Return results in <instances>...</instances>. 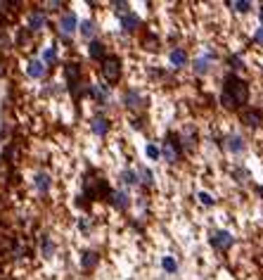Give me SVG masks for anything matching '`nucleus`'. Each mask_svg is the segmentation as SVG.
<instances>
[{"instance_id":"obj_1","label":"nucleus","mask_w":263,"mask_h":280,"mask_svg":"<svg viewBox=\"0 0 263 280\" xmlns=\"http://www.w3.org/2000/svg\"><path fill=\"white\" fill-rule=\"evenodd\" d=\"M249 100V83L239 79L237 74H228L223 81V93H221V102L228 109H239Z\"/></svg>"},{"instance_id":"obj_2","label":"nucleus","mask_w":263,"mask_h":280,"mask_svg":"<svg viewBox=\"0 0 263 280\" xmlns=\"http://www.w3.org/2000/svg\"><path fill=\"white\" fill-rule=\"evenodd\" d=\"M109 186H107V181L102 176H88L86 178V197H90V200H100V197H109Z\"/></svg>"},{"instance_id":"obj_3","label":"nucleus","mask_w":263,"mask_h":280,"mask_svg":"<svg viewBox=\"0 0 263 280\" xmlns=\"http://www.w3.org/2000/svg\"><path fill=\"white\" fill-rule=\"evenodd\" d=\"M161 155H164V159L175 164V161L180 159V155H183V145H180V135H166V140H164V147L159 150Z\"/></svg>"},{"instance_id":"obj_4","label":"nucleus","mask_w":263,"mask_h":280,"mask_svg":"<svg viewBox=\"0 0 263 280\" xmlns=\"http://www.w3.org/2000/svg\"><path fill=\"white\" fill-rule=\"evenodd\" d=\"M66 74V86H69V93L74 97H81V64L79 62H69L64 67Z\"/></svg>"},{"instance_id":"obj_5","label":"nucleus","mask_w":263,"mask_h":280,"mask_svg":"<svg viewBox=\"0 0 263 280\" xmlns=\"http://www.w3.org/2000/svg\"><path fill=\"white\" fill-rule=\"evenodd\" d=\"M102 76H105L109 83L118 81V76H121V60H118V57L109 55V57L102 60Z\"/></svg>"},{"instance_id":"obj_6","label":"nucleus","mask_w":263,"mask_h":280,"mask_svg":"<svg viewBox=\"0 0 263 280\" xmlns=\"http://www.w3.org/2000/svg\"><path fill=\"white\" fill-rule=\"evenodd\" d=\"M76 29H79V19H76V14L71 12V10L59 17V31H62V36H71Z\"/></svg>"},{"instance_id":"obj_7","label":"nucleus","mask_w":263,"mask_h":280,"mask_svg":"<svg viewBox=\"0 0 263 280\" xmlns=\"http://www.w3.org/2000/svg\"><path fill=\"white\" fill-rule=\"evenodd\" d=\"M233 242H235V238L230 233H225V230H218V233L211 235V245L216 249H228V247H233Z\"/></svg>"},{"instance_id":"obj_8","label":"nucleus","mask_w":263,"mask_h":280,"mask_svg":"<svg viewBox=\"0 0 263 280\" xmlns=\"http://www.w3.org/2000/svg\"><path fill=\"white\" fill-rule=\"evenodd\" d=\"M107 200L112 202V207H114V209H121V212H126V209H128V204H131L128 192H123V190H118V192H109V197H107Z\"/></svg>"},{"instance_id":"obj_9","label":"nucleus","mask_w":263,"mask_h":280,"mask_svg":"<svg viewBox=\"0 0 263 280\" xmlns=\"http://www.w3.org/2000/svg\"><path fill=\"white\" fill-rule=\"evenodd\" d=\"M45 24H48V17H45L43 10H36V12L29 14V29H31V31H40Z\"/></svg>"},{"instance_id":"obj_10","label":"nucleus","mask_w":263,"mask_h":280,"mask_svg":"<svg viewBox=\"0 0 263 280\" xmlns=\"http://www.w3.org/2000/svg\"><path fill=\"white\" fill-rule=\"evenodd\" d=\"M88 95H92L97 102H107L109 100V88H107L105 83H95V86L88 88Z\"/></svg>"},{"instance_id":"obj_11","label":"nucleus","mask_w":263,"mask_h":280,"mask_svg":"<svg viewBox=\"0 0 263 280\" xmlns=\"http://www.w3.org/2000/svg\"><path fill=\"white\" fill-rule=\"evenodd\" d=\"M242 121L249 126V128H256V126H261L263 121V114L259 112V109H247L244 114H242Z\"/></svg>"},{"instance_id":"obj_12","label":"nucleus","mask_w":263,"mask_h":280,"mask_svg":"<svg viewBox=\"0 0 263 280\" xmlns=\"http://www.w3.org/2000/svg\"><path fill=\"white\" fill-rule=\"evenodd\" d=\"M123 105L128 107V109H138V107H143V95L138 93V91H126L123 95Z\"/></svg>"},{"instance_id":"obj_13","label":"nucleus","mask_w":263,"mask_h":280,"mask_svg":"<svg viewBox=\"0 0 263 280\" xmlns=\"http://www.w3.org/2000/svg\"><path fill=\"white\" fill-rule=\"evenodd\" d=\"M90 128L95 135H107L109 133V119L107 117H95L90 121Z\"/></svg>"},{"instance_id":"obj_14","label":"nucleus","mask_w":263,"mask_h":280,"mask_svg":"<svg viewBox=\"0 0 263 280\" xmlns=\"http://www.w3.org/2000/svg\"><path fill=\"white\" fill-rule=\"evenodd\" d=\"M27 74L31 79H43V76H45V64H43L40 60H31L27 64Z\"/></svg>"},{"instance_id":"obj_15","label":"nucleus","mask_w":263,"mask_h":280,"mask_svg":"<svg viewBox=\"0 0 263 280\" xmlns=\"http://www.w3.org/2000/svg\"><path fill=\"white\" fill-rule=\"evenodd\" d=\"M107 48L102 40H90V45H88V55H90L92 60H105L107 57Z\"/></svg>"},{"instance_id":"obj_16","label":"nucleus","mask_w":263,"mask_h":280,"mask_svg":"<svg viewBox=\"0 0 263 280\" xmlns=\"http://www.w3.org/2000/svg\"><path fill=\"white\" fill-rule=\"evenodd\" d=\"M213 57H216V53H206L204 57H197V60H195V71H197V74H206L211 67V62H213Z\"/></svg>"},{"instance_id":"obj_17","label":"nucleus","mask_w":263,"mask_h":280,"mask_svg":"<svg viewBox=\"0 0 263 280\" xmlns=\"http://www.w3.org/2000/svg\"><path fill=\"white\" fill-rule=\"evenodd\" d=\"M33 186L38 187L40 192H48V190H50V186H53V178L45 174V171H40V174L33 176Z\"/></svg>"},{"instance_id":"obj_18","label":"nucleus","mask_w":263,"mask_h":280,"mask_svg":"<svg viewBox=\"0 0 263 280\" xmlns=\"http://www.w3.org/2000/svg\"><path fill=\"white\" fill-rule=\"evenodd\" d=\"M121 27H123V31H135V29L140 27V19H138V14H133V12L123 14V17H121Z\"/></svg>"},{"instance_id":"obj_19","label":"nucleus","mask_w":263,"mask_h":280,"mask_svg":"<svg viewBox=\"0 0 263 280\" xmlns=\"http://www.w3.org/2000/svg\"><path fill=\"white\" fill-rule=\"evenodd\" d=\"M225 147H228V152L239 155V152L244 150V140H242L239 135H230V138H228V143H225Z\"/></svg>"},{"instance_id":"obj_20","label":"nucleus","mask_w":263,"mask_h":280,"mask_svg":"<svg viewBox=\"0 0 263 280\" xmlns=\"http://www.w3.org/2000/svg\"><path fill=\"white\" fill-rule=\"evenodd\" d=\"M171 64L173 67H185L187 64V53H185L183 48H175L171 53Z\"/></svg>"},{"instance_id":"obj_21","label":"nucleus","mask_w":263,"mask_h":280,"mask_svg":"<svg viewBox=\"0 0 263 280\" xmlns=\"http://www.w3.org/2000/svg\"><path fill=\"white\" fill-rule=\"evenodd\" d=\"M97 259H100V254H97V252H83L81 266H83V268H92L95 264H97Z\"/></svg>"},{"instance_id":"obj_22","label":"nucleus","mask_w":263,"mask_h":280,"mask_svg":"<svg viewBox=\"0 0 263 280\" xmlns=\"http://www.w3.org/2000/svg\"><path fill=\"white\" fill-rule=\"evenodd\" d=\"M79 29H81V36H86V38H92V36H95V24H92L90 19L81 22Z\"/></svg>"},{"instance_id":"obj_23","label":"nucleus","mask_w":263,"mask_h":280,"mask_svg":"<svg viewBox=\"0 0 263 280\" xmlns=\"http://www.w3.org/2000/svg\"><path fill=\"white\" fill-rule=\"evenodd\" d=\"M121 183H123V186H138V174L131 171V169H126V171L121 174Z\"/></svg>"},{"instance_id":"obj_24","label":"nucleus","mask_w":263,"mask_h":280,"mask_svg":"<svg viewBox=\"0 0 263 280\" xmlns=\"http://www.w3.org/2000/svg\"><path fill=\"white\" fill-rule=\"evenodd\" d=\"M40 62H43V64H55V62H57V48L50 45V48L43 53V60H40Z\"/></svg>"},{"instance_id":"obj_25","label":"nucleus","mask_w":263,"mask_h":280,"mask_svg":"<svg viewBox=\"0 0 263 280\" xmlns=\"http://www.w3.org/2000/svg\"><path fill=\"white\" fill-rule=\"evenodd\" d=\"M138 176H140L138 181H140L143 186H147V187H149L152 183H154V181H152L154 176H152V171H149V169H138Z\"/></svg>"},{"instance_id":"obj_26","label":"nucleus","mask_w":263,"mask_h":280,"mask_svg":"<svg viewBox=\"0 0 263 280\" xmlns=\"http://www.w3.org/2000/svg\"><path fill=\"white\" fill-rule=\"evenodd\" d=\"M40 249H43V256H53V254H55V242L45 235L43 242H40Z\"/></svg>"},{"instance_id":"obj_27","label":"nucleus","mask_w":263,"mask_h":280,"mask_svg":"<svg viewBox=\"0 0 263 280\" xmlns=\"http://www.w3.org/2000/svg\"><path fill=\"white\" fill-rule=\"evenodd\" d=\"M195 143H197V133H195L192 128H187V131H185V140H180V145L195 147Z\"/></svg>"},{"instance_id":"obj_28","label":"nucleus","mask_w":263,"mask_h":280,"mask_svg":"<svg viewBox=\"0 0 263 280\" xmlns=\"http://www.w3.org/2000/svg\"><path fill=\"white\" fill-rule=\"evenodd\" d=\"M230 7H233L235 12H249L251 2H249V0H237V2H230Z\"/></svg>"},{"instance_id":"obj_29","label":"nucleus","mask_w":263,"mask_h":280,"mask_svg":"<svg viewBox=\"0 0 263 280\" xmlns=\"http://www.w3.org/2000/svg\"><path fill=\"white\" fill-rule=\"evenodd\" d=\"M161 266H164V271H169V273H175L178 264H175V259H171V256H164L161 259Z\"/></svg>"},{"instance_id":"obj_30","label":"nucleus","mask_w":263,"mask_h":280,"mask_svg":"<svg viewBox=\"0 0 263 280\" xmlns=\"http://www.w3.org/2000/svg\"><path fill=\"white\" fill-rule=\"evenodd\" d=\"M145 48H147V50H154V48H159V38H157V36H147V38H145Z\"/></svg>"},{"instance_id":"obj_31","label":"nucleus","mask_w":263,"mask_h":280,"mask_svg":"<svg viewBox=\"0 0 263 280\" xmlns=\"http://www.w3.org/2000/svg\"><path fill=\"white\" fill-rule=\"evenodd\" d=\"M147 157H149V159H159V157H161L159 147L157 145H147Z\"/></svg>"},{"instance_id":"obj_32","label":"nucleus","mask_w":263,"mask_h":280,"mask_svg":"<svg viewBox=\"0 0 263 280\" xmlns=\"http://www.w3.org/2000/svg\"><path fill=\"white\" fill-rule=\"evenodd\" d=\"M197 197H199V202H202L204 207H211V204H213V197H211L209 192H199Z\"/></svg>"},{"instance_id":"obj_33","label":"nucleus","mask_w":263,"mask_h":280,"mask_svg":"<svg viewBox=\"0 0 263 280\" xmlns=\"http://www.w3.org/2000/svg\"><path fill=\"white\" fill-rule=\"evenodd\" d=\"M114 7H117V12L123 17V14H128V2H114Z\"/></svg>"},{"instance_id":"obj_34","label":"nucleus","mask_w":263,"mask_h":280,"mask_svg":"<svg viewBox=\"0 0 263 280\" xmlns=\"http://www.w3.org/2000/svg\"><path fill=\"white\" fill-rule=\"evenodd\" d=\"M230 67H233V69H242L244 64H242V60L235 55V57H230Z\"/></svg>"},{"instance_id":"obj_35","label":"nucleus","mask_w":263,"mask_h":280,"mask_svg":"<svg viewBox=\"0 0 263 280\" xmlns=\"http://www.w3.org/2000/svg\"><path fill=\"white\" fill-rule=\"evenodd\" d=\"M254 40H256L259 45H263V27L256 29V33H254Z\"/></svg>"},{"instance_id":"obj_36","label":"nucleus","mask_w":263,"mask_h":280,"mask_svg":"<svg viewBox=\"0 0 263 280\" xmlns=\"http://www.w3.org/2000/svg\"><path fill=\"white\" fill-rule=\"evenodd\" d=\"M45 7L48 10H57V7H62V2H45Z\"/></svg>"},{"instance_id":"obj_37","label":"nucleus","mask_w":263,"mask_h":280,"mask_svg":"<svg viewBox=\"0 0 263 280\" xmlns=\"http://www.w3.org/2000/svg\"><path fill=\"white\" fill-rule=\"evenodd\" d=\"M259 17H261V24H263V5H261V10H259Z\"/></svg>"}]
</instances>
